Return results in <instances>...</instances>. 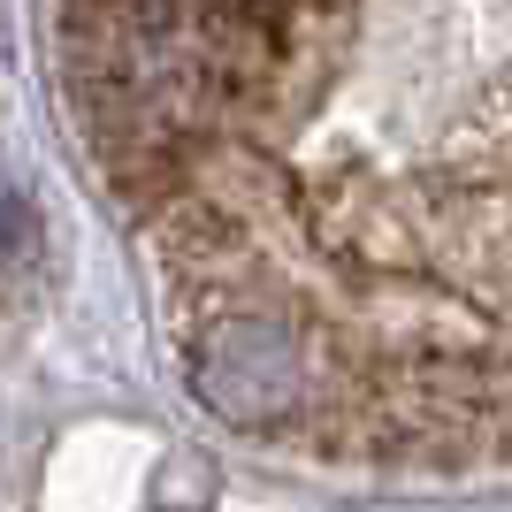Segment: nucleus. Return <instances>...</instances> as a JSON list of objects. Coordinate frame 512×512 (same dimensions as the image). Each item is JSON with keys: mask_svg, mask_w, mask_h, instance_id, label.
I'll return each instance as SVG.
<instances>
[{"mask_svg": "<svg viewBox=\"0 0 512 512\" xmlns=\"http://www.w3.org/2000/svg\"><path fill=\"white\" fill-rule=\"evenodd\" d=\"M192 383L214 413L230 421H268V413L291 406V383H299V360H291V337L276 321H222L207 329L192 360Z\"/></svg>", "mask_w": 512, "mask_h": 512, "instance_id": "nucleus-1", "label": "nucleus"}]
</instances>
